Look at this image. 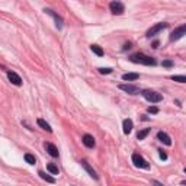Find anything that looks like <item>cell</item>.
Wrapping results in <instances>:
<instances>
[{"label": "cell", "mask_w": 186, "mask_h": 186, "mask_svg": "<svg viewBox=\"0 0 186 186\" xmlns=\"http://www.w3.org/2000/svg\"><path fill=\"white\" fill-rule=\"evenodd\" d=\"M130 60H131L132 63L135 64H143V66H156L157 61L156 58H153V57H150V55H145L143 54V52H137V54H132L131 57H130Z\"/></svg>", "instance_id": "obj_1"}, {"label": "cell", "mask_w": 186, "mask_h": 186, "mask_svg": "<svg viewBox=\"0 0 186 186\" xmlns=\"http://www.w3.org/2000/svg\"><path fill=\"white\" fill-rule=\"evenodd\" d=\"M141 95H143V97L145 99V100L151 102V103H159V102L163 100V95L159 92H156V90H143L141 92Z\"/></svg>", "instance_id": "obj_2"}, {"label": "cell", "mask_w": 186, "mask_h": 186, "mask_svg": "<svg viewBox=\"0 0 186 186\" xmlns=\"http://www.w3.org/2000/svg\"><path fill=\"white\" fill-rule=\"evenodd\" d=\"M131 159H132V163H134V166H135V167H140V169H145V170L150 169L148 161L145 160L143 156H140L138 153H134Z\"/></svg>", "instance_id": "obj_3"}, {"label": "cell", "mask_w": 186, "mask_h": 186, "mask_svg": "<svg viewBox=\"0 0 186 186\" xmlns=\"http://www.w3.org/2000/svg\"><path fill=\"white\" fill-rule=\"evenodd\" d=\"M109 9L112 12V15H122L125 12V6H124L122 2H110Z\"/></svg>", "instance_id": "obj_4"}, {"label": "cell", "mask_w": 186, "mask_h": 186, "mask_svg": "<svg viewBox=\"0 0 186 186\" xmlns=\"http://www.w3.org/2000/svg\"><path fill=\"white\" fill-rule=\"evenodd\" d=\"M183 35H186V23L182 26H178V28L170 34V41H178V39L182 38Z\"/></svg>", "instance_id": "obj_5"}, {"label": "cell", "mask_w": 186, "mask_h": 186, "mask_svg": "<svg viewBox=\"0 0 186 186\" xmlns=\"http://www.w3.org/2000/svg\"><path fill=\"white\" fill-rule=\"evenodd\" d=\"M166 28H167V23H164V22H161V23H157V25H154L153 28H150V29L147 31L145 37H147V38H151V37H154L156 34H159L161 29H166Z\"/></svg>", "instance_id": "obj_6"}, {"label": "cell", "mask_w": 186, "mask_h": 186, "mask_svg": "<svg viewBox=\"0 0 186 186\" xmlns=\"http://www.w3.org/2000/svg\"><path fill=\"white\" fill-rule=\"evenodd\" d=\"M44 12H45V13H48L50 16H52V17H54V21H55V26H57L58 29H61V28H63V17H61V16H58V15H57V13H55L54 10H51V9H45Z\"/></svg>", "instance_id": "obj_7"}, {"label": "cell", "mask_w": 186, "mask_h": 186, "mask_svg": "<svg viewBox=\"0 0 186 186\" xmlns=\"http://www.w3.org/2000/svg\"><path fill=\"white\" fill-rule=\"evenodd\" d=\"M80 164H81V167H83V169H85L86 172H87V173H89L90 176H92V178L95 179V180H97V179H99V176H97V173L95 172V169H93L92 166H90L86 160H81V161H80Z\"/></svg>", "instance_id": "obj_8"}, {"label": "cell", "mask_w": 186, "mask_h": 186, "mask_svg": "<svg viewBox=\"0 0 186 186\" xmlns=\"http://www.w3.org/2000/svg\"><path fill=\"white\" fill-rule=\"evenodd\" d=\"M7 79L10 80V83L15 86H22V79L21 76L15 71H7Z\"/></svg>", "instance_id": "obj_9"}, {"label": "cell", "mask_w": 186, "mask_h": 186, "mask_svg": "<svg viewBox=\"0 0 186 186\" xmlns=\"http://www.w3.org/2000/svg\"><path fill=\"white\" fill-rule=\"evenodd\" d=\"M119 89L124 90L125 93H130V95H138L140 89L134 85H119Z\"/></svg>", "instance_id": "obj_10"}, {"label": "cell", "mask_w": 186, "mask_h": 186, "mask_svg": "<svg viewBox=\"0 0 186 186\" xmlns=\"http://www.w3.org/2000/svg\"><path fill=\"white\" fill-rule=\"evenodd\" d=\"M157 140L163 143L164 145H172V138L169 137V134H166L164 131H159L157 132Z\"/></svg>", "instance_id": "obj_11"}, {"label": "cell", "mask_w": 186, "mask_h": 186, "mask_svg": "<svg viewBox=\"0 0 186 186\" xmlns=\"http://www.w3.org/2000/svg\"><path fill=\"white\" fill-rule=\"evenodd\" d=\"M132 128H134V122H132V119L127 118V119H124V122H122V131L125 135H128L130 132L132 131Z\"/></svg>", "instance_id": "obj_12"}, {"label": "cell", "mask_w": 186, "mask_h": 186, "mask_svg": "<svg viewBox=\"0 0 186 186\" xmlns=\"http://www.w3.org/2000/svg\"><path fill=\"white\" fill-rule=\"evenodd\" d=\"M45 150H46V153L50 154L51 157H58L60 156V153H58V148L55 147L54 144H51V143H45Z\"/></svg>", "instance_id": "obj_13"}, {"label": "cell", "mask_w": 186, "mask_h": 186, "mask_svg": "<svg viewBox=\"0 0 186 186\" xmlns=\"http://www.w3.org/2000/svg\"><path fill=\"white\" fill-rule=\"evenodd\" d=\"M81 141H83V144H85L87 148H93L95 145H96V141H95L93 135H90V134H85L83 138H81Z\"/></svg>", "instance_id": "obj_14"}, {"label": "cell", "mask_w": 186, "mask_h": 186, "mask_svg": "<svg viewBox=\"0 0 186 186\" xmlns=\"http://www.w3.org/2000/svg\"><path fill=\"white\" fill-rule=\"evenodd\" d=\"M140 79V74L138 73H125L122 74V80L124 81H135Z\"/></svg>", "instance_id": "obj_15"}, {"label": "cell", "mask_w": 186, "mask_h": 186, "mask_svg": "<svg viewBox=\"0 0 186 186\" xmlns=\"http://www.w3.org/2000/svg\"><path fill=\"white\" fill-rule=\"evenodd\" d=\"M38 174H39V178L44 179L45 182H48V183H55V179L52 178V176H50V174H46L45 172H42V170H39Z\"/></svg>", "instance_id": "obj_16"}, {"label": "cell", "mask_w": 186, "mask_h": 186, "mask_svg": "<svg viewBox=\"0 0 186 186\" xmlns=\"http://www.w3.org/2000/svg\"><path fill=\"white\" fill-rule=\"evenodd\" d=\"M37 122H38V125H39V127L42 128V130H45L46 132H52V128L50 127V124L46 122V121H44V119H41V118H39L38 121H37Z\"/></svg>", "instance_id": "obj_17"}, {"label": "cell", "mask_w": 186, "mask_h": 186, "mask_svg": "<svg viewBox=\"0 0 186 186\" xmlns=\"http://www.w3.org/2000/svg\"><path fill=\"white\" fill-rule=\"evenodd\" d=\"M90 50H92L93 52H95V54L97 55V57H103V54H105V52H103V50H102V48H100L99 45H96V44L90 45Z\"/></svg>", "instance_id": "obj_18"}, {"label": "cell", "mask_w": 186, "mask_h": 186, "mask_svg": "<svg viewBox=\"0 0 186 186\" xmlns=\"http://www.w3.org/2000/svg\"><path fill=\"white\" fill-rule=\"evenodd\" d=\"M150 131H151L150 128H144V130L138 131V134H137V140H140V141H141V140H144L145 137L148 135V134H150Z\"/></svg>", "instance_id": "obj_19"}, {"label": "cell", "mask_w": 186, "mask_h": 186, "mask_svg": "<svg viewBox=\"0 0 186 186\" xmlns=\"http://www.w3.org/2000/svg\"><path fill=\"white\" fill-rule=\"evenodd\" d=\"M46 170H48L51 174H58V173H60L58 167H57L54 163H48V164H46Z\"/></svg>", "instance_id": "obj_20"}, {"label": "cell", "mask_w": 186, "mask_h": 186, "mask_svg": "<svg viewBox=\"0 0 186 186\" xmlns=\"http://www.w3.org/2000/svg\"><path fill=\"white\" fill-rule=\"evenodd\" d=\"M25 161H26V163H29V164H35V163H37V159H35L34 154L26 153V154H25Z\"/></svg>", "instance_id": "obj_21"}, {"label": "cell", "mask_w": 186, "mask_h": 186, "mask_svg": "<svg viewBox=\"0 0 186 186\" xmlns=\"http://www.w3.org/2000/svg\"><path fill=\"white\" fill-rule=\"evenodd\" d=\"M170 79L173 81H179V83H186V76H172Z\"/></svg>", "instance_id": "obj_22"}, {"label": "cell", "mask_w": 186, "mask_h": 186, "mask_svg": "<svg viewBox=\"0 0 186 186\" xmlns=\"http://www.w3.org/2000/svg\"><path fill=\"white\" fill-rule=\"evenodd\" d=\"M161 66L166 67V68H172V67H173V61H172V60H163Z\"/></svg>", "instance_id": "obj_23"}, {"label": "cell", "mask_w": 186, "mask_h": 186, "mask_svg": "<svg viewBox=\"0 0 186 186\" xmlns=\"http://www.w3.org/2000/svg\"><path fill=\"white\" fill-rule=\"evenodd\" d=\"M97 70H99V73H100V74H110V73H112V68H109V67H100V68H97Z\"/></svg>", "instance_id": "obj_24"}, {"label": "cell", "mask_w": 186, "mask_h": 186, "mask_svg": "<svg viewBox=\"0 0 186 186\" xmlns=\"http://www.w3.org/2000/svg\"><path fill=\"white\" fill-rule=\"evenodd\" d=\"M147 112L148 114H159V108L157 106H148V109H147Z\"/></svg>", "instance_id": "obj_25"}, {"label": "cell", "mask_w": 186, "mask_h": 186, "mask_svg": "<svg viewBox=\"0 0 186 186\" xmlns=\"http://www.w3.org/2000/svg\"><path fill=\"white\" fill-rule=\"evenodd\" d=\"M159 156H160V159L161 160H167V153L164 151V150H159Z\"/></svg>", "instance_id": "obj_26"}, {"label": "cell", "mask_w": 186, "mask_h": 186, "mask_svg": "<svg viewBox=\"0 0 186 186\" xmlns=\"http://www.w3.org/2000/svg\"><path fill=\"white\" fill-rule=\"evenodd\" d=\"M153 186H164V185H163V183H160V182H157V180H153Z\"/></svg>", "instance_id": "obj_27"}, {"label": "cell", "mask_w": 186, "mask_h": 186, "mask_svg": "<svg viewBox=\"0 0 186 186\" xmlns=\"http://www.w3.org/2000/svg\"><path fill=\"white\" fill-rule=\"evenodd\" d=\"M131 45H132L131 42H127V44H125V46H124V50H130V48H131Z\"/></svg>", "instance_id": "obj_28"}, {"label": "cell", "mask_w": 186, "mask_h": 186, "mask_svg": "<svg viewBox=\"0 0 186 186\" xmlns=\"http://www.w3.org/2000/svg\"><path fill=\"white\" fill-rule=\"evenodd\" d=\"M183 172H185V173H186V167H185V169H183Z\"/></svg>", "instance_id": "obj_29"}]
</instances>
